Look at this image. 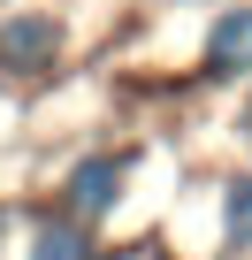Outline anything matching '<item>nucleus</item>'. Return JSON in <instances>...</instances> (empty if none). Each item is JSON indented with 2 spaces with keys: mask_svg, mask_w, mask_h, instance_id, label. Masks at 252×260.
Listing matches in <instances>:
<instances>
[{
  "mask_svg": "<svg viewBox=\"0 0 252 260\" xmlns=\"http://www.w3.org/2000/svg\"><path fill=\"white\" fill-rule=\"evenodd\" d=\"M54 54H61V23L54 16H8L0 23V69H16V77H46L54 69Z\"/></svg>",
  "mask_w": 252,
  "mask_h": 260,
  "instance_id": "f257e3e1",
  "label": "nucleus"
},
{
  "mask_svg": "<svg viewBox=\"0 0 252 260\" xmlns=\"http://www.w3.org/2000/svg\"><path fill=\"white\" fill-rule=\"evenodd\" d=\"M61 199H69V214H107V207L122 199V161H115V153L77 161V169H69V184H61Z\"/></svg>",
  "mask_w": 252,
  "mask_h": 260,
  "instance_id": "f03ea898",
  "label": "nucleus"
},
{
  "mask_svg": "<svg viewBox=\"0 0 252 260\" xmlns=\"http://www.w3.org/2000/svg\"><path fill=\"white\" fill-rule=\"evenodd\" d=\"M206 69L214 77H252V8H229L206 31Z\"/></svg>",
  "mask_w": 252,
  "mask_h": 260,
  "instance_id": "7ed1b4c3",
  "label": "nucleus"
},
{
  "mask_svg": "<svg viewBox=\"0 0 252 260\" xmlns=\"http://www.w3.org/2000/svg\"><path fill=\"white\" fill-rule=\"evenodd\" d=\"M31 260H99V252H92V237L77 222H39L31 230Z\"/></svg>",
  "mask_w": 252,
  "mask_h": 260,
  "instance_id": "20e7f679",
  "label": "nucleus"
},
{
  "mask_svg": "<svg viewBox=\"0 0 252 260\" xmlns=\"http://www.w3.org/2000/svg\"><path fill=\"white\" fill-rule=\"evenodd\" d=\"M229 237H252V184H229Z\"/></svg>",
  "mask_w": 252,
  "mask_h": 260,
  "instance_id": "39448f33",
  "label": "nucleus"
}]
</instances>
